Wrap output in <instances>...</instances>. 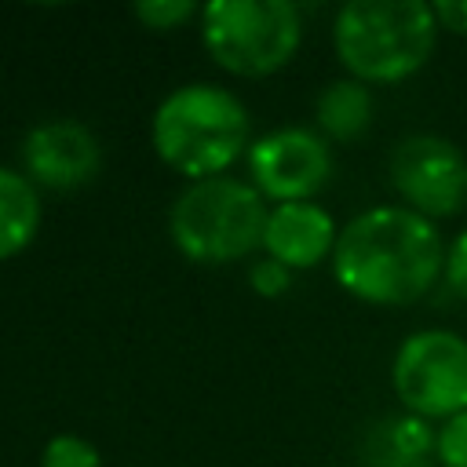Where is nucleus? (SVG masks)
<instances>
[{"mask_svg": "<svg viewBox=\"0 0 467 467\" xmlns=\"http://www.w3.org/2000/svg\"><path fill=\"white\" fill-rule=\"evenodd\" d=\"M252 117L244 102L208 80L171 88L150 120L157 157L190 182L223 175L252 146Z\"/></svg>", "mask_w": 467, "mask_h": 467, "instance_id": "nucleus-2", "label": "nucleus"}, {"mask_svg": "<svg viewBox=\"0 0 467 467\" xmlns=\"http://www.w3.org/2000/svg\"><path fill=\"white\" fill-rule=\"evenodd\" d=\"M434 456L441 467H467V412H460L438 427Z\"/></svg>", "mask_w": 467, "mask_h": 467, "instance_id": "nucleus-15", "label": "nucleus"}, {"mask_svg": "<svg viewBox=\"0 0 467 467\" xmlns=\"http://www.w3.org/2000/svg\"><path fill=\"white\" fill-rule=\"evenodd\" d=\"M40 467H102V452L80 434H55L40 452Z\"/></svg>", "mask_w": 467, "mask_h": 467, "instance_id": "nucleus-13", "label": "nucleus"}, {"mask_svg": "<svg viewBox=\"0 0 467 467\" xmlns=\"http://www.w3.org/2000/svg\"><path fill=\"white\" fill-rule=\"evenodd\" d=\"M328 263L347 296L368 306H409L445 274V241L427 215L376 204L339 226Z\"/></svg>", "mask_w": 467, "mask_h": 467, "instance_id": "nucleus-1", "label": "nucleus"}, {"mask_svg": "<svg viewBox=\"0 0 467 467\" xmlns=\"http://www.w3.org/2000/svg\"><path fill=\"white\" fill-rule=\"evenodd\" d=\"M387 175L405 208L434 219L456 215L467 197V157L445 135L412 131L405 135L387 161Z\"/></svg>", "mask_w": 467, "mask_h": 467, "instance_id": "nucleus-7", "label": "nucleus"}, {"mask_svg": "<svg viewBox=\"0 0 467 467\" xmlns=\"http://www.w3.org/2000/svg\"><path fill=\"white\" fill-rule=\"evenodd\" d=\"M336 237L339 226L328 215V208L314 201H288V204H270L263 226V252L296 274L328 263Z\"/></svg>", "mask_w": 467, "mask_h": 467, "instance_id": "nucleus-10", "label": "nucleus"}, {"mask_svg": "<svg viewBox=\"0 0 467 467\" xmlns=\"http://www.w3.org/2000/svg\"><path fill=\"white\" fill-rule=\"evenodd\" d=\"M431 11L438 18V29L467 36V0H438V4H431Z\"/></svg>", "mask_w": 467, "mask_h": 467, "instance_id": "nucleus-18", "label": "nucleus"}, {"mask_svg": "<svg viewBox=\"0 0 467 467\" xmlns=\"http://www.w3.org/2000/svg\"><path fill=\"white\" fill-rule=\"evenodd\" d=\"M390 383L409 416L452 420L467 412V339L449 328H420L401 339Z\"/></svg>", "mask_w": 467, "mask_h": 467, "instance_id": "nucleus-6", "label": "nucleus"}, {"mask_svg": "<svg viewBox=\"0 0 467 467\" xmlns=\"http://www.w3.org/2000/svg\"><path fill=\"white\" fill-rule=\"evenodd\" d=\"M438 18L423 0H347L332 22V47L361 84H398L427 66Z\"/></svg>", "mask_w": 467, "mask_h": 467, "instance_id": "nucleus-3", "label": "nucleus"}, {"mask_svg": "<svg viewBox=\"0 0 467 467\" xmlns=\"http://www.w3.org/2000/svg\"><path fill=\"white\" fill-rule=\"evenodd\" d=\"M201 40L234 77H270L299 51L303 11L292 0H212L201 7Z\"/></svg>", "mask_w": 467, "mask_h": 467, "instance_id": "nucleus-5", "label": "nucleus"}, {"mask_svg": "<svg viewBox=\"0 0 467 467\" xmlns=\"http://www.w3.org/2000/svg\"><path fill=\"white\" fill-rule=\"evenodd\" d=\"M244 161L263 201H310L332 175V142L314 128H277L252 139Z\"/></svg>", "mask_w": 467, "mask_h": 467, "instance_id": "nucleus-8", "label": "nucleus"}, {"mask_svg": "<svg viewBox=\"0 0 467 467\" xmlns=\"http://www.w3.org/2000/svg\"><path fill=\"white\" fill-rule=\"evenodd\" d=\"M131 15H135L146 29L168 33V29H179L182 22H190V18L201 15V11H197V4H190V0H139V4L131 7Z\"/></svg>", "mask_w": 467, "mask_h": 467, "instance_id": "nucleus-14", "label": "nucleus"}, {"mask_svg": "<svg viewBox=\"0 0 467 467\" xmlns=\"http://www.w3.org/2000/svg\"><path fill=\"white\" fill-rule=\"evenodd\" d=\"M445 281L460 299H467V230H460L445 248Z\"/></svg>", "mask_w": 467, "mask_h": 467, "instance_id": "nucleus-17", "label": "nucleus"}, {"mask_svg": "<svg viewBox=\"0 0 467 467\" xmlns=\"http://www.w3.org/2000/svg\"><path fill=\"white\" fill-rule=\"evenodd\" d=\"M248 285H252V292H259L263 299H277V296H285V292L292 288V270L281 266L277 259L263 255V259H255V263L248 266Z\"/></svg>", "mask_w": 467, "mask_h": 467, "instance_id": "nucleus-16", "label": "nucleus"}, {"mask_svg": "<svg viewBox=\"0 0 467 467\" xmlns=\"http://www.w3.org/2000/svg\"><path fill=\"white\" fill-rule=\"evenodd\" d=\"M317 128L328 142H354L368 131L372 124V91L368 84L347 77V80H332L314 106Z\"/></svg>", "mask_w": 467, "mask_h": 467, "instance_id": "nucleus-12", "label": "nucleus"}, {"mask_svg": "<svg viewBox=\"0 0 467 467\" xmlns=\"http://www.w3.org/2000/svg\"><path fill=\"white\" fill-rule=\"evenodd\" d=\"M266 212L270 204L248 179L215 175L190 182L175 197L168 212V234L190 263H237L263 248Z\"/></svg>", "mask_w": 467, "mask_h": 467, "instance_id": "nucleus-4", "label": "nucleus"}, {"mask_svg": "<svg viewBox=\"0 0 467 467\" xmlns=\"http://www.w3.org/2000/svg\"><path fill=\"white\" fill-rule=\"evenodd\" d=\"M40 219H44V208H40L36 186L22 171L0 164V263L15 259L33 244Z\"/></svg>", "mask_w": 467, "mask_h": 467, "instance_id": "nucleus-11", "label": "nucleus"}, {"mask_svg": "<svg viewBox=\"0 0 467 467\" xmlns=\"http://www.w3.org/2000/svg\"><path fill=\"white\" fill-rule=\"evenodd\" d=\"M102 171V146L80 120H40L22 139V175L40 190H80Z\"/></svg>", "mask_w": 467, "mask_h": 467, "instance_id": "nucleus-9", "label": "nucleus"}]
</instances>
